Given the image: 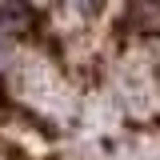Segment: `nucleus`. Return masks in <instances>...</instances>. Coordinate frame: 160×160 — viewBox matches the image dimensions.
<instances>
[{"mask_svg": "<svg viewBox=\"0 0 160 160\" xmlns=\"http://www.w3.org/2000/svg\"><path fill=\"white\" fill-rule=\"evenodd\" d=\"M128 28L160 36V0H128Z\"/></svg>", "mask_w": 160, "mask_h": 160, "instance_id": "f257e3e1", "label": "nucleus"}, {"mask_svg": "<svg viewBox=\"0 0 160 160\" xmlns=\"http://www.w3.org/2000/svg\"><path fill=\"white\" fill-rule=\"evenodd\" d=\"M24 8H28L24 0H0V24H4V28H20L24 16H28Z\"/></svg>", "mask_w": 160, "mask_h": 160, "instance_id": "f03ea898", "label": "nucleus"}, {"mask_svg": "<svg viewBox=\"0 0 160 160\" xmlns=\"http://www.w3.org/2000/svg\"><path fill=\"white\" fill-rule=\"evenodd\" d=\"M72 4H76V8H84V12H92V8H96L100 0H72Z\"/></svg>", "mask_w": 160, "mask_h": 160, "instance_id": "7ed1b4c3", "label": "nucleus"}]
</instances>
